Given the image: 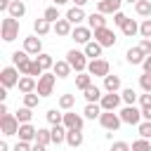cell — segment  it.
I'll return each mask as SVG.
<instances>
[{"label":"cell","mask_w":151,"mask_h":151,"mask_svg":"<svg viewBox=\"0 0 151 151\" xmlns=\"http://www.w3.org/2000/svg\"><path fill=\"white\" fill-rule=\"evenodd\" d=\"M0 38L5 42H12L19 38V19H12V17H5L0 21Z\"/></svg>","instance_id":"6da1fadb"},{"label":"cell","mask_w":151,"mask_h":151,"mask_svg":"<svg viewBox=\"0 0 151 151\" xmlns=\"http://www.w3.org/2000/svg\"><path fill=\"white\" fill-rule=\"evenodd\" d=\"M66 61L71 64V68L76 71V73H85L87 71V57H85V52H80V50H68L66 52Z\"/></svg>","instance_id":"7a4b0ae2"},{"label":"cell","mask_w":151,"mask_h":151,"mask_svg":"<svg viewBox=\"0 0 151 151\" xmlns=\"http://www.w3.org/2000/svg\"><path fill=\"white\" fill-rule=\"evenodd\" d=\"M31 64H33V59L28 57V52H26V50H21V52L17 50V52L12 54V66H17L21 76H28V71H31Z\"/></svg>","instance_id":"3957f363"},{"label":"cell","mask_w":151,"mask_h":151,"mask_svg":"<svg viewBox=\"0 0 151 151\" xmlns=\"http://www.w3.org/2000/svg\"><path fill=\"white\" fill-rule=\"evenodd\" d=\"M87 73H90L92 78H106V76L111 73V64H109L106 59H92V61L87 64Z\"/></svg>","instance_id":"277c9868"},{"label":"cell","mask_w":151,"mask_h":151,"mask_svg":"<svg viewBox=\"0 0 151 151\" xmlns=\"http://www.w3.org/2000/svg\"><path fill=\"white\" fill-rule=\"evenodd\" d=\"M19 80H21V73H19V68L17 66H5L2 71H0V83H2V87H14V85H19Z\"/></svg>","instance_id":"5b68a950"},{"label":"cell","mask_w":151,"mask_h":151,"mask_svg":"<svg viewBox=\"0 0 151 151\" xmlns=\"http://www.w3.org/2000/svg\"><path fill=\"white\" fill-rule=\"evenodd\" d=\"M54 83H57V76L54 73H50V71H45L40 78H38V94L40 97H50L52 94V90H54Z\"/></svg>","instance_id":"8992f818"},{"label":"cell","mask_w":151,"mask_h":151,"mask_svg":"<svg viewBox=\"0 0 151 151\" xmlns=\"http://www.w3.org/2000/svg\"><path fill=\"white\" fill-rule=\"evenodd\" d=\"M99 123H101V127H104L106 132H116V130L123 125V120H120V116H118L116 111H104V113L99 116Z\"/></svg>","instance_id":"52a82bcc"},{"label":"cell","mask_w":151,"mask_h":151,"mask_svg":"<svg viewBox=\"0 0 151 151\" xmlns=\"http://www.w3.org/2000/svg\"><path fill=\"white\" fill-rule=\"evenodd\" d=\"M19 127H21V123L17 120V116H14V113H7V116H2V118H0V132H2L5 137L17 134V132H19Z\"/></svg>","instance_id":"ba28073f"},{"label":"cell","mask_w":151,"mask_h":151,"mask_svg":"<svg viewBox=\"0 0 151 151\" xmlns=\"http://www.w3.org/2000/svg\"><path fill=\"white\" fill-rule=\"evenodd\" d=\"M120 120L125 123V125H139L144 118H142V109H137V106H125L120 113Z\"/></svg>","instance_id":"9c48e42d"},{"label":"cell","mask_w":151,"mask_h":151,"mask_svg":"<svg viewBox=\"0 0 151 151\" xmlns=\"http://www.w3.org/2000/svg\"><path fill=\"white\" fill-rule=\"evenodd\" d=\"M94 40H97L101 47H113L118 38H116V33H113L109 26H104V28H97V31H94Z\"/></svg>","instance_id":"30bf717a"},{"label":"cell","mask_w":151,"mask_h":151,"mask_svg":"<svg viewBox=\"0 0 151 151\" xmlns=\"http://www.w3.org/2000/svg\"><path fill=\"white\" fill-rule=\"evenodd\" d=\"M71 38H73L76 42H80V45H87L90 40H94V31H92L90 26H76L73 33H71Z\"/></svg>","instance_id":"8fae6325"},{"label":"cell","mask_w":151,"mask_h":151,"mask_svg":"<svg viewBox=\"0 0 151 151\" xmlns=\"http://www.w3.org/2000/svg\"><path fill=\"white\" fill-rule=\"evenodd\" d=\"M66 130H83V125H85V120H83V116L80 113H73V111H66L64 113V123H61Z\"/></svg>","instance_id":"7c38bea8"},{"label":"cell","mask_w":151,"mask_h":151,"mask_svg":"<svg viewBox=\"0 0 151 151\" xmlns=\"http://www.w3.org/2000/svg\"><path fill=\"white\" fill-rule=\"evenodd\" d=\"M120 101H123V97H120L118 92H106V94L101 97V101H99V104H101V109H104V111H116V109L120 106Z\"/></svg>","instance_id":"4fadbf2b"},{"label":"cell","mask_w":151,"mask_h":151,"mask_svg":"<svg viewBox=\"0 0 151 151\" xmlns=\"http://www.w3.org/2000/svg\"><path fill=\"white\" fill-rule=\"evenodd\" d=\"M24 50L28 54L38 57V54H42V40L38 35H28V38H24Z\"/></svg>","instance_id":"5bb4252c"},{"label":"cell","mask_w":151,"mask_h":151,"mask_svg":"<svg viewBox=\"0 0 151 151\" xmlns=\"http://www.w3.org/2000/svg\"><path fill=\"white\" fill-rule=\"evenodd\" d=\"M123 2L125 0H101V2H97V12H101V14H116V12H120Z\"/></svg>","instance_id":"9a60e30c"},{"label":"cell","mask_w":151,"mask_h":151,"mask_svg":"<svg viewBox=\"0 0 151 151\" xmlns=\"http://www.w3.org/2000/svg\"><path fill=\"white\" fill-rule=\"evenodd\" d=\"M125 59H127V64H132V66H137V64H144V59H146V54H144V50L137 45V47H130L127 52H125Z\"/></svg>","instance_id":"2e32d148"},{"label":"cell","mask_w":151,"mask_h":151,"mask_svg":"<svg viewBox=\"0 0 151 151\" xmlns=\"http://www.w3.org/2000/svg\"><path fill=\"white\" fill-rule=\"evenodd\" d=\"M19 142H28V144H33L35 142V134H38V130L31 125V123H24L21 127H19Z\"/></svg>","instance_id":"e0dca14e"},{"label":"cell","mask_w":151,"mask_h":151,"mask_svg":"<svg viewBox=\"0 0 151 151\" xmlns=\"http://www.w3.org/2000/svg\"><path fill=\"white\" fill-rule=\"evenodd\" d=\"M52 31H54L59 38H66V35H71V33H73V24H71V21L64 17V19H59V21L52 26Z\"/></svg>","instance_id":"ac0fdd59"},{"label":"cell","mask_w":151,"mask_h":151,"mask_svg":"<svg viewBox=\"0 0 151 151\" xmlns=\"http://www.w3.org/2000/svg\"><path fill=\"white\" fill-rule=\"evenodd\" d=\"M19 92L21 94H31V92H35L38 90V80L35 78H31V76H21V80H19Z\"/></svg>","instance_id":"d6986e66"},{"label":"cell","mask_w":151,"mask_h":151,"mask_svg":"<svg viewBox=\"0 0 151 151\" xmlns=\"http://www.w3.org/2000/svg\"><path fill=\"white\" fill-rule=\"evenodd\" d=\"M24 14H26V2L24 0H14L7 7V17H12V19H21Z\"/></svg>","instance_id":"ffe728a7"},{"label":"cell","mask_w":151,"mask_h":151,"mask_svg":"<svg viewBox=\"0 0 151 151\" xmlns=\"http://www.w3.org/2000/svg\"><path fill=\"white\" fill-rule=\"evenodd\" d=\"M101 50H104V47H101L97 40H90V42L85 45V50H83V52H85V57L92 61V59H101Z\"/></svg>","instance_id":"44dd1931"},{"label":"cell","mask_w":151,"mask_h":151,"mask_svg":"<svg viewBox=\"0 0 151 151\" xmlns=\"http://www.w3.org/2000/svg\"><path fill=\"white\" fill-rule=\"evenodd\" d=\"M66 19H68L73 26H80V21H85V19H87V14L83 12V7H71V9L66 12Z\"/></svg>","instance_id":"7402d4cb"},{"label":"cell","mask_w":151,"mask_h":151,"mask_svg":"<svg viewBox=\"0 0 151 151\" xmlns=\"http://www.w3.org/2000/svg\"><path fill=\"white\" fill-rule=\"evenodd\" d=\"M87 26H90L92 31L104 28V26H106V14H101V12H92V14L87 17Z\"/></svg>","instance_id":"603a6c76"},{"label":"cell","mask_w":151,"mask_h":151,"mask_svg":"<svg viewBox=\"0 0 151 151\" xmlns=\"http://www.w3.org/2000/svg\"><path fill=\"white\" fill-rule=\"evenodd\" d=\"M83 142H85L83 130H68V132H66V144H68L71 149H78Z\"/></svg>","instance_id":"cb8c5ba5"},{"label":"cell","mask_w":151,"mask_h":151,"mask_svg":"<svg viewBox=\"0 0 151 151\" xmlns=\"http://www.w3.org/2000/svg\"><path fill=\"white\" fill-rule=\"evenodd\" d=\"M52 26H54V24H50L45 17H40V19L33 21V31H35V35H47V33L52 31Z\"/></svg>","instance_id":"d4e9b609"},{"label":"cell","mask_w":151,"mask_h":151,"mask_svg":"<svg viewBox=\"0 0 151 151\" xmlns=\"http://www.w3.org/2000/svg\"><path fill=\"white\" fill-rule=\"evenodd\" d=\"M71 71H73V68H71V64H68L66 59H64V61H54L52 73H54L57 78H68V76H71Z\"/></svg>","instance_id":"484cf974"},{"label":"cell","mask_w":151,"mask_h":151,"mask_svg":"<svg viewBox=\"0 0 151 151\" xmlns=\"http://www.w3.org/2000/svg\"><path fill=\"white\" fill-rule=\"evenodd\" d=\"M83 94H85L87 104H99V101H101V97H104V94H101V87H97V85H90Z\"/></svg>","instance_id":"4316f807"},{"label":"cell","mask_w":151,"mask_h":151,"mask_svg":"<svg viewBox=\"0 0 151 151\" xmlns=\"http://www.w3.org/2000/svg\"><path fill=\"white\" fill-rule=\"evenodd\" d=\"M120 87H123L120 76H111V73H109V76L104 78V90H106V92H118Z\"/></svg>","instance_id":"83f0119b"},{"label":"cell","mask_w":151,"mask_h":151,"mask_svg":"<svg viewBox=\"0 0 151 151\" xmlns=\"http://www.w3.org/2000/svg\"><path fill=\"white\" fill-rule=\"evenodd\" d=\"M50 132H52V144H64L66 142V127L64 125H52L50 127Z\"/></svg>","instance_id":"f1b7e54d"},{"label":"cell","mask_w":151,"mask_h":151,"mask_svg":"<svg viewBox=\"0 0 151 151\" xmlns=\"http://www.w3.org/2000/svg\"><path fill=\"white\" fill-rule=\"evenodd\" d=\"M90 85H92V76H90L87 71H85V73H78V76H76V87H78L80 92H85V90H87Z\"/></svg>","instance_id":"f546056e"},{"label":"cell","mask_w":151,"mask_h":151,"mask_svg":"<svg viewBox=\"0 0 151 151\" xmlns=\"http://www.w3.org/2000/svg\"><path fill=\"white\" fill-rule=\"evenodd\" d=\"M83 113H85V118H90V120H94V118L99 120V116L104 113V109H101V104H87Z\"/></svg>","instance_id":"4dcf8cb0"},{"label":"cell","mask_w":151,"mask_h":151,"mask_svg":"<svg viewBox=\"0 0 151 151\" xmlns=\"http://www.w3.org/2000/svg\"><path fill=\"white\" fill-rule=\"evenodd\" d=\"M120 97H123V101H125V106H134V101H139V94L132 90V87H125L123 92H120Z\"/></svg>","instance_id":"1f68e13d"},{"label":"cell","mask_w":151,"mask_h":151,"mask_svg":"<svg viewBox=\"0 0 151 151\" xmlns=\"http://www.w3.org/2000/svg\"><path fill=\"white\" fill-rule=\"evenodd\" d=\"M120 31H123V35H125V38H134V35L139 33V24H137L134 19H130V21H127Z\"/></svg>","instance_id":"d6a6232c"},{"label":"cell","mask_w":151,"mask_h":151,"mask_svg":"<svg viewBox=\"0 0 151 151\" xmlns=\"http://www.w3.org/2000/svg\"><path fill=\"white\" fill-rule=\"evenodd\" d=\"M57 104H59V109H61V111H71V109H73V104H76V94H61Z\"/></svg>","instance_id":"836d02e7"},{"label":"cell","mask_w":151,"mask_h":151,"mask_svg":"<svg viewBox=\"0 0 151 151\" xmlns=\"http://www.w3.org/2000/svg\"><path fill=\"white\" fill-rule=\"evenodd\" d=\"M17 120L24 125V123H31V118H33V109H28V106H21V109H17Z\"/></svg>","instance_id":"e575fe53"},{"label":"cell","mask_w":151,"mask_h":151,"mask_svg":"<svg viewBox=\"0 0 151 151\" xmlns=\"http://www.w3.org/2000/svg\"><path fill=\"white\" fill-rule=\"evenodd\" d=\"M45 118H47L50 125H61V123H64V113L57 111V109H50V111L45 113Z\"/></svg>","instance_id":"d590c367"},{"label":"cell","mask_w":151,"mask_h":151,"mask_svg":"<svg viewBox=\"0 0 151 151\" xmlns=\"http://www.w3.org/2000/svg\"><path fill=\"white\" fill-rule=\"evenodd\" d=\"M134 12H137L139 17H149V19H151V0H139V2L134 5Z\"/></svg>","instance_id":"8d00e7d4"},{"label":"cell","mask_w":151,"mask_h":151,"mask_svg":"<svg viewBox=\"0 0 151 151\" xmlns=\"http://www.w3.org/2000/svg\"><path fill=\"white\" fill-rule=\"evenodd\" d=\"M42 17H45L50 24H57V21L61 19V17H59V7H57V5H50V7L42 12Z\"/></svg>","instance_id":"74e56055"},{"label":"cell","mask_w":151,"mask_h":151,"mask_svg":"<svg viewBox=\"0 0 151 151\" xmlns=\"http://www.w3.org/2000/svg\"><path fill=\"white\" fill-rule=\"evenodd\" d=\"M35 142L38 144H52V132L47 130V127H38V134H35Z\"/></svg>","instance_id":"f35d334b"},{"label":"cell","mask_w":151,"mask_h":151,"mask_svg":"<svg viewBox=\"0 0 151 151\" xmlns=\"http://www.w3.org/2000/svg\"><path fill=\"white\" fill-rule=\"evenodd\" d=\"M35 59H38V64L42 66V71H50V68H54V59H52V54H45V52H42V54H38Z\"/></svg>","instance_id":"ab89813d"},{"label":"cell","mask_w":151,"mask_h":151,"mask_svg":"<svg viewBox=\"0 0 151 151\" xmlns=\"http://www.w3.org/2000/svg\"><path fill=\"white\" fill-rule=\"evenodd\" d=\"M137 132H139L142 139H151V120H142L137 125Z\"/></svg>","instance_id":"60d3db41"},{"label":"cell","mask_w":151,"mask_h":151,"mask_svg":"<svg viewBox=\"0 0 151 151\" xmlns=\"http://www.w3.org/2000/svg\"><path fill=\"white\" fill-rule=\"evenodd\" d=\"M38 104H40V94H38V92L24 94V106H28V109H35Z\"/></svg>","instance_id":"b9f144b4"},{"label":"cell","mask_w":151,"mask_h":151,"mask_svg":"<svg viewBox=\"0 0 151 151\" xmlns=\"http://www.w3.org/2000/svg\"><path fill=\"white\" fill-rule=\"evenodd\" d=\"M132 151H151V142L139 137L137 142H132Z\"/></svg>","instance_id":"7bdbcfd3"},{"label":"cell","mask_w":151,"mask_h":151,"mask_svg":"<svg viewBox=\"0 0 151 151\" xmlns=\"http://www.w3.org/2000/svg\"><path fill=\"white\" fill-rule=\"evenodd\" d=\"M127 21H130V17H127L125 12H116V14H113V26H118V28H123V26H125Z\"/></svg>","instance_id":"ee69618b"},{"label":"cell","mask_w":151,"mask_h":151,"mask_svg":"<svg viewBox=\"0 0 151 151\" xmlns=\"http://www.w3.org/2000/svg\"><path fill=\"white\" fill-rule=\"evenodd\" d=\"M139 35L151 40V19H144V21L139 24Z\"/></svg>","instance_id":"f6af8a7d"},{"label":"cell","mask_w":151,"mask_h":151,"mask_svg":"<svg viewBox=\"0 0 151 151\" xmlns=\"http://www.w3.org/2000/svg\"><path fill=\"white\" fill-rule=\"evenodd\" d=\"M42 73H45V71H42V66L38 64V59H33V64H31V71H28V76H31V78H40Z\"/></svg>","instance_id":"bcb514c9"},{"label":"cell","mask_w":151,"mask_h":151,"mask_svg":"<svg viewBox=\"0 0 151 151\" xmlns=\"http://www.w3.org/2000/svg\"><path fill=\"white\" fill-rule=\"evenodd\" d=\"M139 87H142L144 92H151V76H149V73H142V76H139Z\"/></svg>","instance_id":"7dc6e473"},{"label":"cell","mask_w":151,"mask_h":151,"mask_svg":"<svg viewBox=\"0 0 151 151\" xmlns=\"http://www.w3.org/2000/svg\"><path fill=\"white\" fill-rule=\"evenodd\" d=\"M111 151H132V146H130L127 142H113Z\"/></svg>","instance_id":"c3c4849f"},{"label":"cell","mask_w":151,"mask_h":151,"mask_svg":"<svg viewBox=\"0 0 151 151\" xmlns=\"http://www.w3.org/2000/svg\"><path fill=\"white\" fill-rule=\"evenodd\" d=\"M142 106H151V92L139 94V109H142Z\"/></svg>","instance_id":"681fc988"},{"label":"cell","mask_w":151,"mask_h":151,"mask_svg":"<svg viewBox=\"0 0 151 151\" xmlns=\"http://www.w3.org/2000/svg\"><path fill=\"white\" fill-rule=\"evenodd\" d=\"M31 149H33V144H28V142H17L12 151H31Z\"/></svg>","instance_id":"f907efd6"},{"label":"cell","mask_w":151,"mask_h":151,"mask_svg":"<svg viewBox=\"0 0 151 151\" xmlns=\"http://www.w3.org/2000/svg\"><path fill=\"white\" fill-rule=\"evenodd\" d=\"M139 47L144 50V54H146V57L151 54V40H149V38H142V42H139Z\"/></svg>","instance_id":"816d5d0a"},{"label":"cell","mask_w":151,"mask_h":151,"mask_svg":"<svg viewBox=\"0 0 151 151\" xmlns=\"http://www.w3.org/2000/svg\"><path fill=\"white\" fill-rule=\"evenodd\" d=\"M142 68H144V73H149V76H151V54H149V57L144 59V64H142Z\"/></svg>","instance_id":"f5cc1de1"},{"label":"cell","mask_w":151,"mask_h":151,"mask_svg":"<svg viewBox=\"0 0 151 151\" xmlns=\"http://www.w3.org/2000/svg\"><path fill=\"white\" fill-rule=\"evenodd\" d=\"M142 118L144 120H151V106H142Z\"/></svg>","instance_id":"db71d44e"},{"label":"cell","mask_w":151,"mask_h":151,"mask_svg":"<svg viewBox=\"0 0 151 151\" xmlns=\"http://www.w3.org/2000/svg\"><path fill=\"white\" fill-rule=\"evenodd\" d=\"M31 151H47V146L45 144H38V142H33V149Z\"/></svg>","instance_id":"11a10c76"},{"label":"cell","mask_w":151,"mask_h":151,"mask_svg":"<svg viewBox=\"0 0 151 151\" xmlns=\"http://www.w3.org/2000/svg\"><path fill=\"white\" fill-rule=\"evenodd\" d=\"M12 2H14V0H0V9H2V12H7V7H9Z\"/></svg>","instance_id":"9f6ffc18"},{"label":"cell","mask_w":151,"mask_h":151,"mask_svg":"<svg viewBox=\"0 0 151 151\" xmlns=\"http://www.w3.org/2000/svg\"><path fill=\"white\" fill-rule=\"evenodd\" d=\"M71 2H73V7H85L90 0H71Z\"/></svg>","instance_id":"6f0895ef"},{"label":"cell","mask_w":151,"mask_h":151,"mask_svg":"<svg viewBox=\"0 0 151 151\" xmlns=\"http://www.w3.org/2000/svg\"><path fill=\"white\" fill-rule=\"evenodd\" d=\"M7 113H9V111H7V104H0V118L7 116Z\"/></svg>","instance_id":"680465c9"},{"label":"cell","mask_w":151,"mask_h":151,"mask_svg":"<svg viewBox=\"0 0 151 151\" xmlns=\"http://www.w3.org/2000/svg\"><path fill=\"white\" fill-rule=\"evenodd\" d=\"M0 151H9V146H7V142H0Z\"/></svg>","instance_id":"91938a15"},{"label":"cell","mask_w":151,"mask_h":151,"mask_svg":"<svg viewBox=\"0 0 151 151\" xmlns=\"http://www.w3.org/2000/svg\"><path fill=\"white\" fill-rule=\"evenodd\" d=\"M52 2H54V5L59 7V5H66V2H71V0H52Z\"/></svg>","instance_id":"94428289"},{"label":"cell","mask_w":151,"mask_h":151,"mask_svg":"<svg viewBox=\"0 0 151 151\" xmlns=\"http://www.w3.org/2000/svg\"><path fill=\"white\" fill-rule=\"evenodd\" d=\"M125 2H130V5H132V2H134V5H137V2H139V0H125Z\"/></svg>","instance_id":"6125c7cd"},{"label":"cell","mask_w":151,"mask_h":151,"mask_svg":"<svg viewBox=\"0 0 151 151\" xmlns=\"http://www.w3.org/2000/svg\"><path fill=\"white\" fill-rule=\"evenodd\" d=\"M97 2H101V0H97Z\"/></svg>","instance_id":"be15d7a7"}]
</instances>
